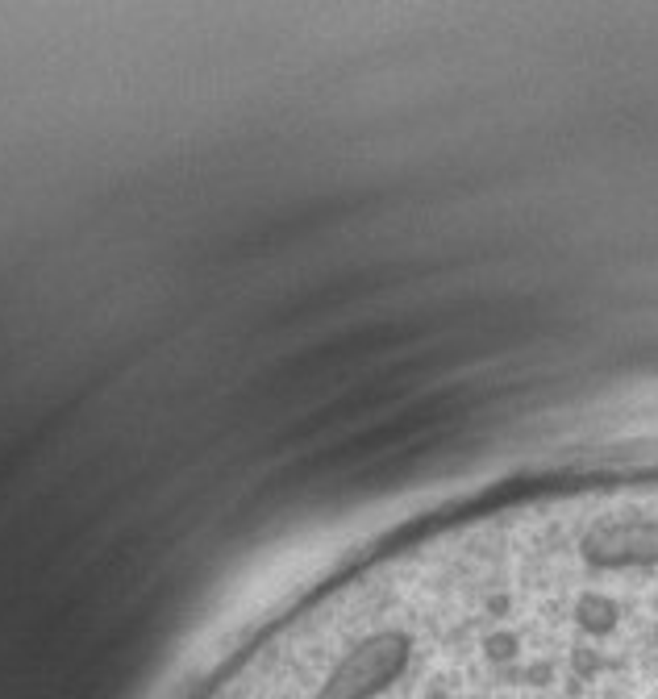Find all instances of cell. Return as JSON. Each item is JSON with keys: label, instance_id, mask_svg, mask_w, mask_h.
Here are the masks:
<instances>
[{"label": "cell", "instance_id": "1", "mask_svg": "<svg viewBox=\"0 0 658 699\" xmlns=\"http://www.w3.org/2000/svg\"><path fill=\"white\" fill-rule=\"evenodd\" d=\"M621 620H625V608L613 591H600V587H584V591H575L571 595V625L584 633V637H613L621 629Z\"/></svg>", "mask_w": 658, "mask_h": 699}, {"label": "cell", "instance_id": "2", "mask_svg": "<svg viewBox=\"0 0 658 699\" xmlns=\"http://www.w3.org/2000/svg\"><path fill=\"white\" fill-rule=\"evenodd\" d=\"M650 641H654V645H658V616H654V620H650Z\"/></svg>", "mask_w": 658, "mask_h": 699}]
</instances>
